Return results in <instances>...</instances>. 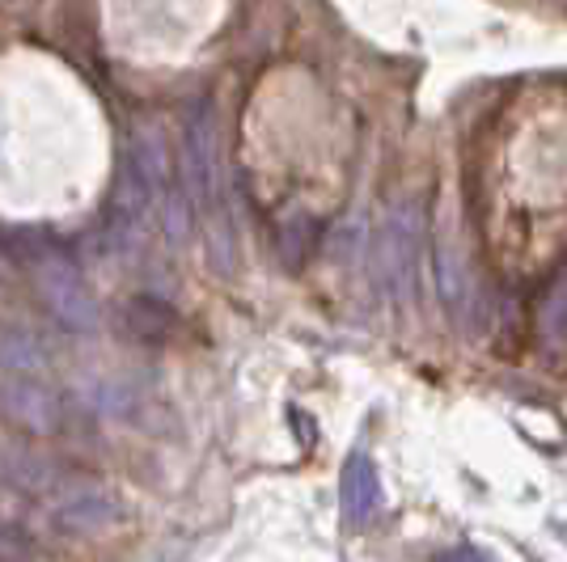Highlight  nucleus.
Segmentation results:
<instances>
[{
	"instance_id": "obj_1",
	"label": "nucleus",
	"mask_w": 567,
	"mask_h": 562,
	"mask_svg": "<svg viewBox=\"0 0 567 562\" xmlns=\"http://www.w3.org/2000/svg\"><path fill=\"white\" fill-rule=\"evenodd\" d=\"M0 419L30 436H55L64 427V398L48 376V352L22 326H0Z\"/></svg>"
},
{
	"instance_id": "obj_5",
	"label": "nucleus",
	"mask_w": 567,
	"mask_h": 562,
	"mask_svg": "<svg viewBox=\"0 0 567 562\" xmlns=\"http://www.w3.org/2000/svg\"><path fill=\"white\" fill-rule=\"evenodd\" d=\"M34 283H39V292H43L48 309L55 313V322H64L69 330L94 326V305H90V296H85V283H81V275H76L60 254L39 258Z\"/></svg>"
},
{
	"instance_id": "obj_2",
	"label": "nucleus",
	"mask_w": 567,
	"mask_h": 562,
	"mask_svg": "<svg viewBox=\"0 0 567 562\" xmlns=\"http://www.w3.org/2000/svg\"><path fill=\"white\" fill-rule=\"evenodd\" d=\"M0 473H4V482L13 491L39 499L69 529H102V524L115 520V499L102 491L94 478L72 473V469L55 466V461L25 457V452H4Z\"/></svg>"
},
{
	"instance_id": "obj_4",
	"label": "nucleus",
	"mask_w": 567,
	"mask_h": 562,
	"mask_svg": "<svg viewBox=\"0 0 567 562\" xmlns=\"http://www.w3.org/2000/svg\"><path fill=\"white\" fill-rule=\"evenodd\" d=\"M136 169H141V183H144V190H148V208L157 211L162 225H166V237L183 241L190 229L187 178L174 174L166 140H162L153 127H144L141 132V144H136Z\"/></svg>"
},
{
	"instance_id": "obj_6",
	"label": "nucleus",
	"mask_w": 567,
	"mask_h": 562,
	"mask_svg": "<svg viewBox=\"0 0 567 562\" xmlns=\"http://www.w3.org/2000/svg\"><path fill=\"white\" fill-rule=\"evenodd\" d=\"M543 347L550 360H564L567 355V267L564 275L550 283V292L543 296Z\"/></svg>"
},
{
	"instance_id": "obj_3",
	"label": "nucleus",
	"mask_w": 567,
	"mask_h": 562,
	"mask_svg": "<svg viewBox=\"0 0 567 562\" xmlns=\"http://www.w3.org/2000/svg\"><path fill=\"white\" fill-rule=\"evenodd\" d=\"M187 190L204 220V237L220 267L234 262V216L225 195V165H220V132H216L213 102H195L187 118Z\"/></svg>"
}]
</instances>
